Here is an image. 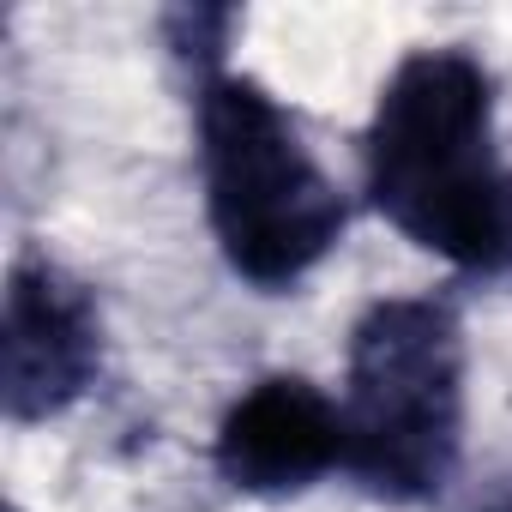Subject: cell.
<instances>
[{
  "label": "cell",
  "mask_w": 512,
  "mask_h": 512,
  "mask_svg": "<svg viewBox=\"0 0 512 512\" xmlns=\"http://www.w3.org/2000/svg\"><path fill=\"white\" fill-rule=\"evenodd\" d=\"M368 199L470 278H512V163L494 145V79L470 49H416L362 139Z\"/></svg>",
  "instance_id": "obj_1"
},
{
  "label": "cell",
  "mask_w": 512,
  "mask_h": 512,
  "mask_svg": "<svg viewBox=\"0 0 512 512\" xmlns=\"http://www.w3.org/2000/svg\"><path fill=\"white\" fill-rule=\"evenodd\" d=\"M199 181L223 260L253 290L302 284L350 217L338 181L302 145V127L247 73L199 79Z\"/></svg>",
  "instance_id": "obj_2"
},
{
  "label": "cell",
  "mask_w": 512,
  "mask_h": 512,
  "mask_svg": "<svg viewBox=\"0 0 512 512\" xmlns=\"http://www.w3.org/2000/svg\"><path fill=\"white\" fill-rule=\"evenodd\" d=\"M350 470L380 500H434L464 452V332L440 296L374 302L344 356Z\"/></svg>",
  "instance_id": "obj_3"
},
{
  "label": "cell",
  "mask_w": 512,
  "mask_h": 512,
  "mask_svg": "<svg viewBox=\"0 0 512 512\" xmlns=\"http://www.w3.org/2000/svg\"><path fill=\"white\" fill-rule=\"evenodd\" d=\"M103 374V314L55 260H13L0 302V398L7 422H49L73 410Z\"/></svg>",
  "instance_id": "obj_4"
},
{
  "label": "cell",
  "mask_w": 512,
  "mask_h": 512,
  "mask_svg": "<svg viewBox=\"0 0 512 512\" xmlns=\"http://www.w3.org/2000/svg\"><path fill=\"white\" fill-rule=\"evenodd\" d=\"M211 458L241 494H302L326 470H350L344 410L302 374H266L223 410Z\"/></svg>",
  "instance_id": "obj_5"
},
{
  "label": "cell",
  "mask_w": 512,
  "mask_h": 512,
  "mask_svg": "<svg viewBox=\"0 0 512 512\" xmlns=\"http://www.w3.org/2000/svg\"><path fill=\"white\" fill-rule=\"evenodd\" d=\"M235 31H241V13H235V7H175V13L163 19L169 49H175L199 79L223 73V49H229Z\"/></svg>",
  "instance_id": "obj_6"
},
{
  "label": "cell",
  "mask_w": 512,
  "mask_h": 512,
  "mask_svg": "<svg viewBox=\"0 0 512 512\" xmlns=\"http://www.w3.org/2000/svg\"><path fill=\"white\" fill-rule=\"evenodd\" d=\"M470 512H512V476H500V482H494V488L470 506Z\"/></svg>",
  "instance_id": "obj_7"
}]
</instances>
